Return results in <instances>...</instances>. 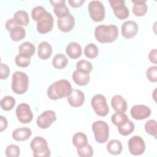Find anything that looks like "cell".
I'll list each match as a JSON object with an SVG mask.
<instances>
[{"mask_svg": "<svg viewBox=\"0 0 157 157\" xmlns=\"http://www.w3.org/2000/svg\"><path fill=\"white\" fill-rule=\"evenodd\" d=\"M129 120L128 116L124 113L116 112L111 117L112 122L117 126H118Z\"/></svg>", "mask_w": 157, "mask_h": 157, "instance_id": "1f68e13d", "label": "cell"}, {"mask_svg": "<svg viewBox=\"0 0 157 157\" xmlns=\"http://www.w3.org/2000/svg\"><path fill=\"white\" fill-rule=\"evenodd\" d=\"M72 144L77 148H82L88 144V139L86 136L82 132H76L72 137Z\"/></svg>", "mask_w": 157, "mask_h": 157, "instance_id": "4316f807", "label": "cell"}, {"mask_svg": "<svg viewBox=\"0 0 157 157\" xmlns=\"http://www.w3.org/2000/svg\"><path fill=\"white\" fill-rule=\"evenodd\" d=\"M13 18L20 26H27L29 21L28 13L25 10L17 11L14 13Z\"/></svg>", "mask_w": 157, "mask_h": 157, "instance_id": "83f0119b", "label": "cell"}, {"mask_svg": "<svg viewBox=\"0 0 157 157\" xmlns=\"http://www.w3.org/2000/svg\"><path fill=\"white\" fill-rule=\"evenodd\" d=\"M10 74V69L7 65L4 63H1L0 65V78L1 80L6 79Z\"/></svg>", "mask_w": 157, "mask_h": 157, "instance_id": "60d3db41", "label": "cell"}, {"mask_svg": "<svg viewBox=\"0 0 157 157\" xmlns=\"http://www.w3.org/2000/svg\"><path fill=\"white\" fill-rule=\"evenodd\" d=\"M46 12L45 8L42 6H36L31 11V17L34 21L38 22L44 17Z\"/></svg>", "mask_w": 157, "mask_h": 157, "instance_id": "836d02e7", "label": "cell"}, {"mask_svg": "<svg viewBox=\"0 0 157 157\" xmlns=\"http://www.w3.org/2000/svg\"><path fill=\"white\" fill-rule=\"evenodd\" d=\"M123 147L120 140L117 139H112L110 140L107 145V150L109 153L117 155L121 153Z\"/></svg>", "mask_w": 157, "mask_h": 157, "instance_id": "d4e9b609", "label": "cell"}, {"mask_svg": "<svg viewBox=\"0 0 157 157\" xmlns=\"http://www.w3.org/2000/svg\"><path fill=\"white\" fill-rule=\"evenodd\" d=\"M30 147L36 157H48L51 152L47 140L42 137L36 136L31 142Z\"/></svg>", "mask_w": 157, "mask_h": 157, "instance_id": "277c9868", "label": "cell"}, {"mask_svg": "<svg viewBox=\"0 0 157 157\" xmlns=\"http://www.w3.org/2000/svg\"><path fill=\"white\" fill-rule=\"evenodd\" d=\"M20 25L17 23V22L13 18L9 19L6 23V28L8 31H10V30L16 26H19Z\"/></svg>", "mask_w": 157, "mask_h": 157, "instance_id": "b9f144b4", "label": "cell"}, {"mask_svg": "<svg viewBox=\"0 0 157 157\" xmlns=\"http://www.w3.org/2000/svg\"><path fill=\"white\" fill-rule=\"evenodd\" d=\"M138 29V25L135 21H127L121 26V35L126 39H131L137 34Z\"/></svg>", "mask_w": 157, "mask_h": 157, "instance_id": "9a60e30c", "label": "cell"}, {"mask_svg": "<svg viewBox=\"0 0 157 157\" xmlns=\"http://www.w3.org/2000/svg\"><path fill=\"white\" fill-rule=\"evenodd\" d=\"M67 102L74 107H78L82 105L85 102V94L79 90H72L67 96Z\"/></svg>", "mask_w": 157, "mask_h": 157, "instance_id": "5bb4252c", "label": "cell"}, {"mask_svg": "<svg viewBox=\"0 0 157 157\" xmlns=\"http://www.w3.org/2000/svg\"><path fill=\"white\" fill-rule=\"evenodd\" d=\"M98 53H99L98 48L94 44H93V43H90L88 44L84 49V54L88 58L93 59L98 56Z\"/></svg>", "mask_w": 157, "mask_h": 157, "instance_id": "d6a6232c", "label": "cell"}, {"mask_svg": "<svg viewBox=\"0 0 157 157\" xmlns=\"http://www.w3.org/2000/svg\"><path fill=\"white\" fill-rule=\"evenodd\" d=\"M15 113L18 121L21 123L27 124L33 120V114L28 104H20L16 109Z\"/></svg>", "mask_w": 157, "mask_h": 157, "instance_id": "9c48e42d", "label": "cell"}, {"mask_svg": "<svg viewBox=\"0 0 157 157\" xmlns=\"http://www.w3.org/2000/svg\"><path fill=\"white\" fill-rule=\"evenodd\" d=\"M145 130L150 135L153 136L155 138L156 137L157 128L156 121L155 120H149L145 124Z\"/></svg>", "mask_w": 157, "mask_h": 157, "instance_id": "d590c367", "label": "cell"}, {"mask_svg": "<svg viewBox=\"0 0 157 157\" xmlns=\"http://www.w3.org/2000/svg\"><path fill=\"white\" fill-rule=\"evenodd\" d=\"M72 79L78 85L85 86L90 82V75L88 73L75 70L72 73Z\"/></svg>", "mask_w": 157, "mask_h": 157, "instance_id": "603a6c76", "label": "cell"}, {"mask_svg": "<svg viewBox=\"0 0 157 157\" xmlns=\"http://www.w3.org/2000/svg\"><path fill=\"white\" fill-rule=\"evenodd\" d=\"M31 130L26 127L17 128L12 132V137L17 141L26 140L31 137Z\"/></svg>", "mask_w": 157, "mask_h": 157, "instance_id": "ffe728a7", "label": "cell"}, {"mask_svg": "<svg viewBox=\"0 0 157 157\" xmlns=\"http://www.w3.org/2000/svg\"><path fill=\"white\" fill-rule=\"evenodd\" d=\"M68 63L67 58L63 54L59 53L56 55L52 59L53 66L57 69H64Z\"/></svg>", "mask_w": 157, "mask_h": 157, "instance_id": "484cf974", "label": "cell"}, {"mask_svg": "<svg viewBox=\"0 0 157 157\" xmlns=\"http://www.w3.org/2000/svg\"><path fill=\"white\" fill-rule=\"evenodd\" d=\"M7 124H8V122L7 119L3 116H0V128H1V132H2L4 130H5L7 128Z\"/></svg>", "mask_w": 157, "mask_h": 157, "instance_id": "f6af8a7d", "label": "cell"}, {"mask_svg": "<svg viewBox=\"0 0 157 157\" xmlns=\"http://www.w3.org/2000/svg\"><path fill=\"white\" fill-rule=\"evenodd\" d=\"M76 68L78 71L89 74L92 71L93 66L90 61L85 59H81L77 63Z\"/></svg>", "mask_w": 157, "mask_h": 157, "instance_id": "e575fe53", "label": "cell"}, {"mask_svg": "<svg viewBox=\"0 0 157 157\" xmlns=\"http://www.w3.org/2000/svg\"><path fill=\"white\" fill-rule=\"evenodd\" d=\"M111 105L117 112L124 113L127 110V102L120 95H115L111 99Z\"/></svg>", "mask_w": 157, "mask_h": 157, "instance_id": "ac0fdd59", "label": "cell"}, {"mask_svg": "<svg viewBox=\"0 0 157 157\" xmlns=\"http://www.w3.org/2000/svg\"><path fill=\"white\" fill-rule=\"evenodd\" d=\"M156 55H157V50L156 49H153L151 50L149 54H148V59L150 61L154 63L155 64H156L157 63V59H156Z\"/></svg>", "mask_w": 157, "mask_h": 157, "instance_id": "7bdbcfd3", "label": "cell"}, {"mask_svg": "<svg viewBox=\"0 0 157 157\" xmlns=\"http://www.w3.org/2000/svg\"><path fill=\"white\" fill-rule=\"evenodd\" d=\"M26 36L25 29L21 26H16L10 31V37L13 41H20L25 38Z\"/></svg>", "mask_w": 157, "mask_h": 157, "instance_id": "f1b7e54d", "label": "cell"}, {"mask_svg": "<svg viewBox=\"0 0 157 157\" xmlns=\"http://www.w3.org/2000/svg\"><path fill=\"white\" fill-rule=\"evenodd\" d=\"M88 9L92 20L95 22L102 21L105 16L104 4L99 1H91L90 2Z\"/></svg>", "mask_w": 157, "mask_h": 157, "instance_id": "52a82bcc", "label": "cell"}, {"mask_svg": "<svg viewBox=\"0 0 157 157\" xmlns=\"http://www.w3.org/2000/svg\"><path fill=\"white\" fill-rule=\"evenodd\" d=\"M128 149L131 154L137 156L143 154L145 150L144 139L139 136L131 137L128 141Z\"/></svg>", "mask_w": 157, "mask_h": 157, "instance_id": "ba28073f", "label": "cell"}, {"mask_svg": "<svg viewBox=\"0 0 157 157\" xmlns=\"http://www.w3.org/2000/svg\"><path fill=\"white\" fill-rule=\"evenodd\" d=\"M15 61L16 64L18 66L20 67H26L29 65L31 63V58L24 57L18 54L17 55Z\"/></svg>", "mask_w": 157, "mask_h": 157, "instance_id": "f35d334b", "label": "cell"}, {"mask_svg": "<svg viewBox=\"0 0 157 157\" xmlns=\"http://www.w3.org/2000/svg\"><path fill=\"white\" fill-rule=\"evenodd\" d=\"M131 115L136 120H142L146 119L151 115L150 109L145 105H134L130 110Z\"/></svg>", "mask_w": 157, "mask_h": 157, "instance_id": "4fadbf2b", "label": "cell"}, {"mask_svg": "<svg viewBox=\"0 0 157 157\" xmlns=\"http://www.w3.org/2000/svg\"><path fill=\"white\" fill-rule=\"evenodd\" d=\"M117 128L120 134L124 136H126L129 135L134 131L135 129V125L133 122L128 120L123 124L117 126Z\"/></svg>", "mask_w": 157, "mask_h": 157, "instance_id": "f546056e", "label": "cell"}, {"mask_svg": "<svg viewBox=\"0 0 157 157\" xmlns=\"http://www.w3.org/2000/svg\"><path fill=\"white\" fill-rule=\"evenodd\" d=\"M94 36L100 43H110L118 36V29L114 25H99L95 28Z\"/></svg>", "mask_w": 157, "mask_h": 157, "instance_id": "7a4b0ae2", "label": "cell"}, {"mask_svg": "<svg viewBox=\"0 0 157 157\" xmlns=\"http://www.w3.org/2000/svg\"><path fill=\"white\" fill-rule=\"evenodd\" d=\"M50 2L53 6V12L58 18H63L70 14L68 8L65 5L64 0L50 1Z\"/></svg>", "mask_w": 157, "mask_h": 157, "instance_id": "e0dca14e", "label": "cell"}, {"mask_svg": "<svg viewBox=\"0 0 157 157\" xmlns=\"http://www.w3.org/2000/svg\"><path fill=\"white\" fill-rule=\"evenodd\" d=\"M52 54V47L47 42L43 41L40 42L38 45L37 55L41 59H48Z\"/></svg>", "mask_w": 157, "mask_h": 157, "instance_id": "44dd1931", "label": "cell"}, {"mask_svg": "<svg viewBox=\"0 0 157 157\" xmlns=\"http://www.w3.org/2000/svg\"><path fill=\"white\" fill-rule=\"evenodd\" d=\"M85 2V0H69L68 2L70 6L74 8H77L82 6V4Z\"/></svg>", "mask_w": 157, "mask_h": 157, "instance_id": "ee69618b", "label": "cell"}, {"mask_svg": "<svg viewBox=\"0 0 157 157\" xmlns=\"http://www.w3.org/2000/svg\"><path fill=\"white\" fill-rule=\"evenodd\" d=\"M54 19L52 14L47 12L44 17L37 22V30L40 34H46L52 31L53 26Z\"/></svg>", "mask_w": 157, "mask_h": 157, "instance_id": "7c38bea8", "label": "cell"}, {"mask_svg": "<svg viewBox=\"0 0 157 157\" xmlns=\"http://www.w3.org/2000/svg\"><path fill=\"white\" fill-rule=\"evenodd\" d=\"M66 53L72 59H77L81 56L82 50L80 44L75 42H70L66 48Z\"/></svg>", "mask_w": 157, "mask_h": 157, "instance_id": "d6986e66", "label": "cell"}, {"mask_svg": "<svg viewBox=\"0 0 157 157\" xmlns=\"http://www.w3.org/2000/svg\"><path fill=\"white\" fill-rule=\"evenodd\" d=\"M20 154V150L18 146L11 144L7 147L6 149V155L7 157H17Z\"/></svg>", "mask_w": 157, "mask_h": 157, "instance_id": "74e56055", "label": "cell"}, {"mask_svg": "<svg viewBox=\"0 0 157 157\" xmlns=\"http://www.w3.org/2000/svg\"><path fill=\"white\" fill-rule=\"evenodd\" d=\"M111 7L113 9L115 15L120 20H124L129 17V12L125 6L124 0L109 1Z\"/></svg>", "mask_w": 157, "mask_h": 157, "instance_id": "30bf717a", "label": "cell"}, {"mask_svg": "<svg viewBox=\"0 0 157 157\" xmlns=\"http://www.w3.org/2000/svg\"><path fill=\"white\" fill-rule=\"evenodd\" d=\"M134 3L132 7L133 13L137 17L144 16L147 12V6L145 0H132Z\"/></svg>", "mask_w": 157, "mask_h": 157, "instance_id": "cb8c5ba5", "label": "cell"}, {"mask_svg": "<svg viewBox=\"0 0 157 157\" xmlns=\"http://www.w3.org/2000/svg\"><path fill=\"white\" fill-rule=\"evenodd\" d=\"M92 130L97 142L103 144L107 141L109 137V128L105 121L101 120L94 121L92 124Z\"/></svg>", "mask_w": 157, "mask_h": 157, "instance_id": "5b68a950", "label": "cell"}, {"mask_svg": "<svg viewBox=\"0 0 157 157\" xmlns=\"http://www.w3.org/2000/svg\"><path fill=\"white\" fill-rule=\"evenodd\" d=\"M71 83L66 79H61L53 83L47 90V96L52 100L67 97L72 91Z\"/></svg>", "mask_w": 157, "mask_h": 157, "instance_id": "6da1fadb", "label": "cell"}, {"mask_svg": "<svg viewBox=\"0 0 157 157\" xmlns=\"http://www.w3.org/2000/svg\"><path fill=\"white\" fill-rule=\"evenodd\" d=\"M16 103L15 99L11 96H6L1 101V107L5 111H10L13 109Z\"/></svg>", "mask_w": 157, "mask_h": 157, "instance_id": "4dcf8cb0", "label": "cell"}, {"mask_svg": "<svg viewBox=\"0 0 157 157\" xmlns=\"http://www.w3.org/2000/svg\"><path fill=\"white\" fill-rule=\"evenodd\" d=\"M59 29L64 33L71 31L75 25V19L74 17L69 14L63 18H58L57 20Z\"/></svg>", "mask_w": 157, "mask_h": 157, "instance_id": "2e32d148", "label": "cell"}, {"mask_svg": "<svg viewBox=\"0 0 157 157\" xmlns=\"http://www.w3.org/2000/svg\"><path fill=\"white\" fill-rule=\"evenodd\" d=\"M77 154L80 157H91L93 155V147L90 144H87L82 148H77Z\"/></svg>", "mask_w": 157, "mask_h": 157, "instance_id": "8d00e7d4", "label": "cell"}, {"mask_svg": "<svg viewBox=\"0 0 157 157\" xmlns=\"http://www.w3.org/2000/svg\"><path fill=\"white\" fill-rule=\"evenodd\" d=\"M56 120V113L54 111L48 110L42 112L37 118V125L41 129H47Z\"/></svg>", "mask_w": 157, "mask_h": 157, "instance_id": "8fae6325", "label": "cell"}, {"mask_svg": "<svg viewBox=\"0 0 157 157\" xmlns=\"http://www.w3.org/2000/svg\"><path fill=\"white\" fill-rule=\"evenodd\" d=\"M36 47L34 44L29 42L22 43L18 47L19 55L28 58H31L35 53Z\"/></svg>", "mask_w": 157, "mask_h": 157, "instance_id": "7402d4cb", "label": "cell"}, {"mask_svg": "<svg viewBox=\"0 0 157 157\" xmlns=\"http://www.w3.org/2000/svg\"><path fill=\"white\" fill-rule=\"evenodd\" d=\"M29 78L28 75L21 71H16L12 75L11 88L17 94H23L28 90Z\"/></svg>", "mask_w": 157, "mask_h": 157, "instance_id": "3957f363", "label": "cell"}, {"mask_svg": "<svg viewBox=\"0 0 157 157\" xmlns=\"http://www.w3.org/2000/svg\"><path fill=\"white\" fill-rule=\"evenodd\" d=\"M91 106L94 112L100 117L106 116L109 111L105 97L101 94H95L91 101Z\"/></svg>", "mask_w": 157, "mask_h": 157, "instance_id": "8992f818", "label": "cell"}, {"mask_svg": "<svg viewBox=\"0 0 157 157\" xmlns=\"http://www.w3.org/2000/svg\"><path fill=\"white\" fill-rule=\"evenodd\" d=\"M147 78L151 82L157 81V67L156 66H150L146 71Z\"/></svg>", "mask_w": 157, "mask_h": 157, "instance_id": "ab89813d", "label": "cell"}]
</instances>
